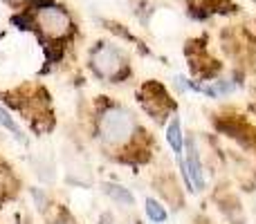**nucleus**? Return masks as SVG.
<instances>
[{"mask_svg": "<svg viewBox=\"0 0 256 224\" xmlns=\"http://www.w3.org/2000/svg\"><path fill=\"white\" fill-rule=\"evenodd\" d=\"M146 216H148L153 222H164L168 218L166 216V209H164L162 204H160L158 200H153V198L146 200Z\"/></svg>", "mask_w": 256, "mask_h": 224, "instance_id": "9", "label": "nucleus"}, {"mask_svg": "<svg viewBox=\"0 0 256 224\" xmlns=\"http://www.w3.org/2000/svg\"><path fill=\"white\" fill-rule=\"evenodd\" d=\"M135 135V119L126 108L112 106L99 117V137L110 148H122Z\"/></svg>", "mask_w": 256, "mask_h": 224, "instance_id": "1", "label": "nucleus"}, {"mask_svg": "<svg viewBox=\"0 0 256 224\" xmlns=\"http://www.w3.org/2000/svg\"><path fill=\"white\" fill-rule=\"evenodd\" d=\"M9 189H12V171H9V166H4L0 162V200L9 193Z\"/></svg>", "mask_w": 256, "mask_h": 224, "instance_id": "10", "label": "nucleus"}, {"mask_svg": "<svg viewBox=\"0 0 256 224\" xmlns=\"http://www.w3.org/2000/svg\"><path fill=\"white\" fill-rule=\"evenodd\" d=\"M0 126L4 128V130H9L14 137H16L18 141H25V135H22V130H20V126H18L16 121H14V117L9 114L7 110H4L2 106H0Z\"/></svg>", "mask_w": 256, "mask_h": 224, "instance_id": "8", "label": "nucleus"}, {"mask_svg": "<svg viewBox=\"0 0 256 224\" xmlns=\"http://www.w3.org/2000/svg\"><path fill=\"white\" fill-rule=\"evenodd\" d=\"M9 2H22V0H9Z\"/></svg>", "mask_w": 256, "mask_h": 224, "instance_id": "14", "label": "nucleus"}, {"mask_svg": "<svg viewBox=\"0 0 256 224\" xmlns=\"http://www.w3.org/2000/svg\"><path fill=\"white\" fill-rule=\"evenodd\" d=\"M34 27H38V31L50 40H63L72 34L74 25H72L70 13L58 4H43L36 9L34 16Z\"/></svg>", "mask_w": 256, "mask_h": 224, "instance_id": "2", "label": "nucleus"}, {"mask_svg": "<svg viewBox=\"0 0 256 224\" xmlns=\"http://www.w3.org/2000/svg\"><path fill=\"white\" fill-rule=\"evenodd\" d=\"M104 191H106V195L110 200H115L117 204H122V207H132L135 204V198H132V193L128 189H124L122 184H104Z\"/></svg>", "mask_w": 256, "mask_h": 224, "instance_id": "7", "label": "nucleus"}, {"mask_svg": "<svg viewBox=\"0 0 256 224\" xmlns=\"http://www.w3.org/2000/svg\"><path fill=\"white\" fill-rule=\"evenodd\" d=\"M182 164H184L186 173H189V180H191V184H194V191H202L204 189L202 164H200V155H198V148H196L194 139L186 141V159Z\"/></svg>", "mask_w": 256, "mask_h": 224, "instance_id": "5", "label": "nucleus"}, {"mask_svg": "<svg viewBox=\"0 0 256 224\" xmlns=\"http://www.w3.org/2000/svg\"><path fill=\"white\" fill-rule=\"evenodd\" d=\"M54 224H74V222H72V220H68V218H63V220H56Z\"/></svg>", "mask_w": 256, "mask_h": 224, "instance_id": "13", "label": "nucleus"}, {"mask_svg": "<svg viewBox=\"0 0 256 224\" xmlns=\"http://www.w3.org/2000/svg\"><path fill=\"white\" fill-rule=\"evenodd\" d=\"M140 101H142V106H144V110L153 119H158V121H162L164 114L173 108V103L168 101L164 88L158 83H146L140 92Z\"/></svg>", "mask_w": 256, "mask_h": 224, "instance_id": "4", "label": "nucleus"}, {"mask_svg": "<svg viewBox=\"0 0 256 224\" xmlns=\"http://www.w3.org/2000/svg\"><path fill=\"white\" fill-rule=\"evenodd\" d=\"M90 65L94 74L108 81H120L126 74V61L117 47L108 43H99L90 54Z\"/></svg>", "mask_w": 256, "mask_h": 224, "instance_id": "3", "label": "nucleus"}, {"mask_svg": "<svg viewBox=\"0 0 256 224\" xmlns=\"http://www.w3.org/2000/svg\"><path fill=\"white\" fill-rule=\"evenodd\" d=\"M166 141H168V146L173 148V153H176L178 157H182V150H184V139H182V126H180V119H178V117L168 123Z\"/></svg>", "mask_w": 256, "mask_h": 224, "instance_id": "6", "label": "nucleus"}, {"mask_svg": "<svg viewBox=\"0 0 256 224\" xmlns=\"http://www.w3.org/2000/svg\"><path fill=\"white\" fill-rule=\"evenodd\" d=\"M99 222H102V224H112V216H110V213H104Z\"/></svg>", "mask_w": 256, "mask_h": 224, "instance_id": "12", "label": "nucleus"}, {"mask_svg": "<svg viewBox=\"0 0 256 224\" xmlns=\"http://www.w3.org/2000/svg\"><path fill=\"white\" fill-rule=\"evenodd\" d=\"M32 195L36 198V204H38V209H48L45 204H48V198H45V193H40L38 189H32Z\"/></svg>", "mask_w": 256, "mask_h": 224, "instance_id": "11", "label": "nucleus"}]
</instances>
